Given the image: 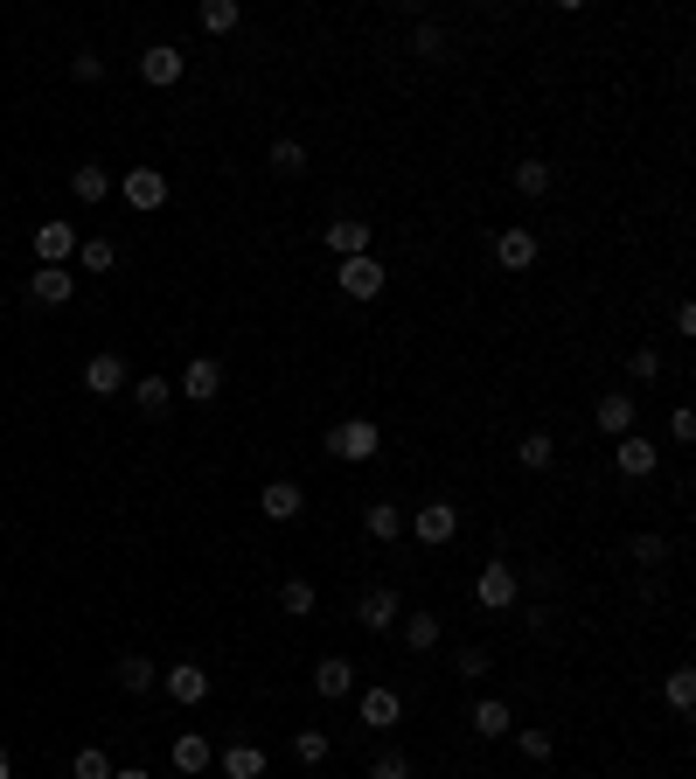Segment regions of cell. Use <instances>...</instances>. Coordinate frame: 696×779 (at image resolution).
I'll use <instances>...</instances> for the list:
<instances>
[{
    "label": "cell",
    "mask_w": 696,
    "mask_h": 779,
    "mask_svg": "<svg viewBox=\"0 0 696 779\" xmlns=\"http://www.w3.org/2000/svg\"><path fill=\"white\" fill-rule=\"evenodd\" d=\"M342 467H369L376 452H384V432H376V417H342V425H328V439H321Z\"/></svg>",
    "instance_id": "1"
},
{
    "label": "cell",
    "mask_w": 696,
    "mask_h": 779,
    "mask_svg": "<svg viewBox=\"0 0 696 779\" xmlns=\"http://www.w3.org/2000/svg\"><path fill=\"white\" fill-rule=\"evenodd\" d=\"M404 536H418L425 550L453 543V536H460V508H453V501H425L418 516H404Z\"/></svg>",
    "instance_id": "2"
},
{
    "label": "cell",
    "mask_w": 696,
    "mask_h": 779,
    "mask_svg": "<svg viewBox=\"0 0 696 779\" xmlns=\"http://www.w3.org/2000/svg\"><path fill=\"white\" fill-rule=\"evenodd\" d=\"M516 592H522V585H516V571H509L502 557H487V564H481V578H474V599H481V613H509V605H516Z\"/></svg>",
    "instance_id": "3"
},
{
    "label": "cell",
    "mask_w": 696,
    "mask_h": 779,
    "mask_svg": "<svg viewBox=\"0 0 696 779\" xmlns=\"http://www.w3.org/2000/svg\"><path fill=\"white\" fill-rule=\"evenodd\" d=\"M334 286H342L349 299H376V293H384V258H376V251L342 258V264H334Z\"/></svg>",
    "instance_id": "4"
},
{
    "label": "cell",
    "mask_w": 696,
    "mask_h": 779,
    "mask_svg": "<svg viewBox=\"0 0 696 779\" xmlns=\"http://www.w3.org/2000/svg\"><path fill=\"white\" fill-rule=\"evenodd\" d=\"M161 689L181 703V710H196V703H210V669L202 661H175V669H161Z\"/></svg>",
    "instance_id": "5"
},
{
    "label": "cell",
    "mask_w": 696,
    "mask_h": 779,
    "mask_svg": "<svg viewBox=\"0 0 696 779\" xmlns=\"http://www.w3.org/2000/svg\"><path fill=\"white\" fill-rule=\"evenodd\" d=\"M613 467L627 473V481H648V473L662 467V446L641 439V432H627V439H613Z\"/></svg>",
    "instance_id": "6"
},
{
    "label": "cell",
    "mask_w": 696,
    "mask_h": 779,
    "mask_svg": "<svg viewBox=\"0 0 696 779\" xmlns=\"http://www.w3.org/2000/svg\"><path fill=\"white\" fill-rule=\"evenodd\" d=\"M119 196L140 209V216H154V209L167 202V175L161 167H126V181H119Z\"/></svg>",
    "instance_id": "7"
},
{
    "label": "cell",
    "mask_w": 696,
    "mask_h": 779,
    "mask_svg": "<svg viewBox=\"0 0 696 779\" xmlns=\"http://www.w3.org/2000/svg\"><path fill=\"white\" fill-rule=\"evenodd\" d=\"M126 383H133V369H126V355L98 349V355H91V363H84V390H91V397H119Z\"/></svg>",
    "instance_id": "8"
},
{
    "label": "cell",
    "mask_w": 696,
    "mask_h": 779,
    "mask_svg": "<svg viewBox=\"0 0 696 779\" xmlns=\"http://www.w3.org/2000/svg\"><path fill=\"white\" fill-rule=\"evenodd\" d=\"M321 244H328L334 258H363V251H376V231H369L363 216H334L328 231H321Z\"/></svg>",
    "instance_id": "9"
},
{
    "label": "cell",
    "mask_w": 696,
    "mask_h": 779,
    "mask_svg": "<svg viewBox=\"0 0 696 779\" xmlns=\"http://www.w3.org/2000/svg\"><path fill=\"white\" fill-rule=\"evenodd\" d=\"M181 70H188V56H181L175 43H154V49H140V84L167 91V84H181Z\"/></svg>",
    "instance_id": "10"
},
{
    "label": "cell",
    "mask_w": 696,
    "mask_h": 779,
    "mask_svg": "<svg viewBox=\"0 0 696 779\" xmlns=\"http://www.w3.org/2000/svg\"><path fill=\"white\" fill-rule=\"evenodd\" d=\"M355 717H363L369 731H398V717H404V696L376 682V689H363V696H355Z\"/></svg>",
    "instance_id": "11"
},
{
    "label": "cell",
    "mask_w": 696,
    "mask_h": 779,
    "mask_svg": "<svg viewBox=\"0 0 696 779\" xmlns=\"http://www.w3.org/2000/svg\"><path fill=\"white\" fill-rule=\"evenodd\" d=\"M355 619H363V634H390V626L404 619V599L390 592V585H376V592H363V605H355Z\"/></svg>",
    "instance_id": "12"
},
{
    "label": "cell",
    "mask_w": 696,
    "mask_h": 779,
    "mask_svg": "<svg viewBox=\"0 0 696 779\" xmlns=\"http://www.w3.org/2000/svg\"><path fill=\"white\" fill-rule=\"evenodd\" d=\"M70 293H78V272H70V264H35L28 299H43V307H63Z\"/></svg>",
    "instance_id": "13"
},
{
    "label": "cell",
    "mask_w": 696,
    "mask_h": 779,
    "mask_svg": "<svg viewBox=\"0 0 696 779\" xmlns=\"http://www.w3.org/2000/svg\"><path fill=\"white\" fill-rule=\"evenodd\" d=\"M78 231H70V223H35V258H43V264H70V258H78Z\"/></svg>",
    "instance_id": "14"
},
{
    "label": "cell",
    "mask_w": 696,
    "mask_h": 779,
    "mask_svg": "<svg viewBox=\"0 0 696 779\" xmlns=\"http://www.w3.org/2000/svg\"><path fill=\"white\" fill-rule=\"evenodd\" d=\"M495 264L502 272H530L536 264V231H502L495 237Z\"/></svg>",
    "instance_id": "15"
},
{
    "label": "cell",
    "mask_w": 696,
    "mask_h": 779,
    "mask_svg": "<svg viewBox=\"0 0 696 779\" xmlns=\"http://www.w3.org/2000/svg\"><path fill=\"white\" fill-rule=\"evenodd\" d=\"M216 390H223V369L210 363V355H196V363L181 369V383H175V397H196V404H210Z\"/></svg>",
    "instance_id": "16"
},
{
    "label": "cell",
    "mask_w": 696,
    "mask_h": 779,
    "mask_svg": "<svg viewBox=\"0 0 696 779\" xmlns=\"http://www.w3.org/2000/svg\"><path fill=\"white\" fill-rule=\"evenodd\" d=\"M258 508H266V522H293L299 508H307V494H299V481H266Z\"/></svg>",
    "instance_id": "17"
},
{
    "label": "cell",
    "mask_w": 696,
    "mask_h": 779,
    "mask_svg": "<svg viewBox=\"0 0 696 779\" xmlns=\"http://www.w3.org/2000/svg\"><path fill=\"white\" fill-rule=\"evenodd\" d=\"M599 432H606V439H627V432H634V390H606V397H599Z\"/></svg>",
    "instance_id": "18"
},
{
    "label": "cell",
    "mask_w": 696,
    "mask_h": 779,
    "mask_svg": "<svg viewBox=\"0 0 696 779\" xmlns=\"http://www.w3.org/2000/svg\"><path fill=\"white\" fill-rule=\"evenodd\" d=\"M467 724H474L481 737H509V731H516V710H509L502 696H481L474 710H467Z\"/></svg>",
    "instance_id": "19"
},
{
    "label": "cell",
    "mask_w": 696,
    "mask_h": 779,
    "mask_svg": "<svg viewBox=\"0 0 696 779\" xmlns=\"http://www.w3.org/2000/svg\"><path fill=\"white\" fill-rule=\"evenodd\" d=\"M398 634H404V648H411V654H432V648L446 640V626H439V613H404V619H398Z\"/></svg>",
    "instance_id": "20"
},
{
    "label": "cell",
    "mask_w": 696,
    "mask_h": 779,
    "mask_svg": "<svg viewBox=\"0 0 696 779\" xmlns=\"http://www.w3.org/2000/svg\"><path fill=\"white\" fill-rule=\"evenodd\" d=\"M363 529H369V543H398L404 536V508L398 501H369L363 508Z\"/></svg>",
    "instance_id": "21"
},
{
    "label": "cell",
    "mask_w": 696,
    "mask_h": 779,
    "mask_svg": "<svg viewBox=\"0 0 696 779\" xmlns=\"http://www.w3.org/2000/svg\"><path fill=\"white\" fill-rule=\"evenodd\" d=\"M126 397H133L146 417H161L167 404H175V383H167V376H133V383H126Z\"/></svg>",
    "instance_id": "22"
},
{
    "label": "cell",
    "mask_w": 696,
    "mask_h": 779,
    "mask_svg": "<svg viewBox=\"0 0 696 779\" xmlns=\"http://www.w3.org/2000/svg\"><path fill=\"white\" fill-rule=\"evenodd\" d=\"M154 682H161V669L146 654H119V689L126 696H154Z\"/></svg>",
    "instance_id": "23"
},
{
    "label": "cell",
    "mask_w": 696,
    "mask_h": 779,
    "mask_svg": "<svg viewBox=\"0 0 696 779\" xmlns=\"http://www.w3.org/2000/svg\"><path fill=\"white\" fill-rule=\"evenodd\" d=\"M314 689H321V696H355V661L328 654L321 669H314Z\"/></svg>",
    "instance_id": "24"
},
{
    "label": "cell",
    "mask_w": 696,
    "mask_h": 779,
    "mask_svg": "<svg viewBox=\"0 0 696 779\" xmlns=\"http://www.w3.org/2000/svg\"><path fill=\"white\" fill-rule=\"evenodd\" d=\"M216 766H223V779H266V752H258V745H231Z\"/></svg>",
    "instance_id": "25"
},
{
    "label": "cell",
    "mask_w": 696,
    "mask_h": 779,
    "mask_svg": "<svg viewBox=\"0 0 696 779\" xmlns=\"http://www.w3.org/2000/svg\"><path fill=\"white\" fill-rule=\"evenodd\" d=\"M175 772H210V737H202V731L175 737Z\"/></svg>",
    "instance_id": "26"
},
{
    "label": "cell",
    "mask_w": 696,
    "mask_h": 779,
    "mask_svg": "<svg viewBox=\"0 0 696 779\" xmlns=\"http://www.w3.org/2000/svg\"><path fill=\"white\" fill-rule=\"evenodd\" d=\"M266 167H272V175H286V181H299V175H307V146H299V140H272Z\"/></svg>",
    "instance_id": "27"
},
{
    "label": "cell",
    "mask_w": 696,
    "mask_h": 779,
    "mask_svg": "<svg viewBox=\"0 0 696 779\" xmlns=\"http://www.w3.org/2000/svg\"><path fill=\"white\" fill-rule=\"evenodd\" d=\"M196 22H202V35H231V28L244 22V8H237V0H202Z\"/></svg>",
    "instance_id": "28"
},
{
    "label": "cell",
    "mask_w": 696,
    "mask_h": 779,
    "mask_svg": "<svg viewBox=\"0 0 696 779\" xmlns=\"http://www.w3.org/2000/svg\"><path fill=\"white\" fill-rule=\"evenodd\" d=\"M314 605H321V592H314V585H307V578H286V585H279V613H293V619H307V613H314Z\"/></svg>",
    "instance_id": "29"
},
{
    "label": "cell",
    "mask_w": 696,
    "mask_h": 779,
    "mask_svg": "<svg viewBox=\"0 0 696 779\" xmlns=\"http://www.w3.org/2000/svg\"><path fill=\"white\" fill-rule=\"evenodd\" d=\"M70 196H78V202H105V196H111V175L91 161V167H78V175H70Z\"/></svg>",
    "instance_id": "30"
},
{
    "label": "cell",
    "mask_w": 696,
    "mask_h": 779,
    "mask_svg": "<svg viewBox=\"0 0 696 779\" xmlns=\"http://www.w3.org/2000/svg\"><path fill=\"white\" fill-rule=\"evenodd\" d=\"M516 460L530 467V473H551V460H557V439H551V432H530V439L516 446Z\"/></svg>",
    "instance_id": "31"
},
{
    "label": "cell",
    "mask_w": 696,
    "mask_h": 779,
    "mask_svg": "<svg viewBox=\"0 0 696 779\" xmlns=\"http://www.w3.org/2000/svg\"><path fill=\"white\" fill-rule=\"evenodd\" d=\"M111 264H119V251H111L105 237H84V244H78V272L98 279V272H111Z\"/></svg>",
    "instance_id": "32"
},
{
    "label": "cell",
    "mask_w": 696,
    "mask_h": 779,
    "mask_svg": "<svg viewBox=\"0 0 696 779\" xmlns=\"http://www.w3.org/2000/svg\"><path fill=\"white\" fill-rule=\"evenodd\" d=\"M516 752H522V758H536V766H543V758L557 752V737L543 731V724H522V731H516Z\"/></svg>",
    "instance_id": "33"
},
{
    "label": "cell",
    "mask_w": 696,
    "mask_h": 779,
    "mask_svg": "<svg viewBox=\"0 0 696 779\" xmlns=\"http://www.w3.org/2000/svg\"><path fill=\"white\" fill-rule=\"evenodd\" d=\"M551 181H557V175H551L543 161H522V167H516V196H551Z\"/></svg>",
    "instance_id": "34"
},
{
    "label": "cell",
    "mask_w": 696,
    "mask_h": 779,
    "mask_svg": "<svg viewBox=\"0 0 696 779\" xmlns=\"http://www.w3.org/2000/svg\"><path fill=\"white\" fill-rule=\"evenodd\" d=\"M328 752H334L328 731H299V737H293V758H299V766H328Z\"/></svg>",
    "instance_id": "35"
},
{
    "label": "cell",
    "mask_w": 696,
    "mask_h": 779,
    "mask_svg": "<svg viewBox=\"0 0 696 779\" xmlns=\"http://www.w3.org/2000/svg\"><path fill=\"white\" fill-rule=\"evenodd\" d=\"M369 779H411V758H404L398 745H384V752L369 758Z\"/></svg>",
    "instance_id": "36"
},
{
    "label": "cell",
    "mask_w": 696,
    "mask_h": 779,
    "mask_svg": "<svg viewBox=\"0 0 696 779\" xmlns=\"http://www.w3.org/2000/svg\"><path fill=\"white\" fill-rule=\"evenodd\" d=\"M70 772H78V779H111V752H98V745H84L78 758H70Z\"/></svg>",
    "instance_id": "37"
},
{
    "label": "cell",
    "mask_w": 696,
    "mask_h": 779,
    "mask_svg": "<svg viewBox=\"0 0 696 779\" xmlns=\"http://www.w3.org/2000/svg\"><path fill=\"white\" fill-rule=\"evenodd\" d=\"M627 376H634V383H654V376H662V349H634L627 355Z\"/></svg>",
    "instance_id": "38"
},
{
    "label": "cell",
    "mask_w": 696,
    "mask_h": 779,
    "mask_svg": "<svg viewBox=\"0 0 696 779\" xmlns=\"http://www.w3.org/2000/svg\"><path fill=\"white\" fill-rule=\"evenodd\" d=\"M689 703H696V675L675 669V675H669V710H689Z\"/></svg>",
    "instance_id": "39"
},
{
    "label": "cell",
    "mask_w": 696,
    "mask_h": 779,
    "mask_svg": "<svg viewBox=\"0 0 696 779\" xmlns=\"http://www.w3.org/2000/svg\"><path fill=\"white\" fill-rule=\"evenodd\" d=\"M453 675H460V682H481V675H487V654H481V648H460V654H453Z\"/></svg>",
    "instance_id": "40"
},
{
    "label": "cell",
    "mask_w": 696,
    "mask_h": 779,
    "mask_svg": "<svg viewBox=\"0 0 696 779\" xmlns=\"http://www.w3.org/2000/svg\"><path fill=\"white\" fill-rule=\"evenodd\" d=\"M70 78H78V84H105V56H78V63H70Z\"/></svg>",
    "instance_id": "41"
},
{
    "label": "cell",
    "mask_w": 696,
    "mask_h": 779,
    "mask_svg": "<svg viewBox=\"0 0 696 779\" xmlns=\"http://www.w3.org/2000/svg\"><path fill=\"white\" fill-rule=\"evenodd\" d=\"M669 439H675V446L696 439V411H675V417H669Z\"/></svg>",
    "instance_id": "42"
},
{
    "label": "cell",
    "mask_w": 696,
    "mask_h": 779,
    "mask_svg": "<svg viewBox=\"0 0 696 779\" xmlns=\"http://www.w3.org/2000/svg\"><path fill=\"white\" fill-rule=\"evenodd\" d=\"M634 557H641V564H662L669 543H662V536H634Z\"/></svg>",
    "instance_id": "43"
},
{
    "label": "cell",
    "mask_w": 696,
    "mask_h": 779,
    "mask_svg": "<svg viewBox=\"0 0 696 779\" xmlns=\"http://www.w3.org/2000/svg\"><path fill=\"white\" fill-rule=\"evenodd\" d=\"M411 43H418V56H439V49H446V35H439V28H432V22H425L418 35H411Z\"/></svg>",
    "instance_id": "44"
},
{
    "label": "cell",
    "mask_w": 696,
    "mask_h": 779,
    "mask_svg": "<svg viewBox=\"0 0 696 779\" xmlns=\"http://www.w3.org/2000/svg\"><path fill=\"white\" fill-rule=\"evenodd\" d=\"M111 779H154L146 766H111Z\"/></svg>",
    "instance_id": "45"
},
{
    "label": "cell",
    "mask_w": 696,
    "mask_h": 779,
    "mask_svg": "<svg viewBox=\"0 0 696 779\" xmlns=\"http://www.w3.org/2000/svg\"><path fill=\"white\" fill-rule=\"evenodd\" d=\"M0 779H14V766H8V752H0Z\"/></svg>",
    "instance_id": "46"
},
{
    "label": "cell",
    "mask_w": 696,
    "mask_h": 779,
    "mask_svg": "<svg viewBox=\"0 0 696 779\" xmlns=\"http://www.w3.org/2000/svg\"><path fill=\"white\" fill-rule=\"evenodd\" d=\"M0 571H8V564H0Z\"/></svg>",
    "instance_id": "47"
}]
</instances>
